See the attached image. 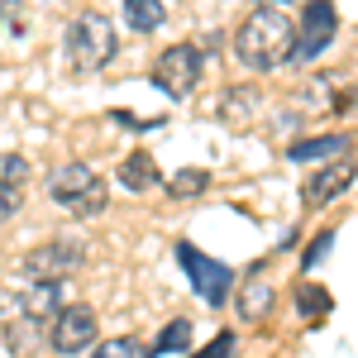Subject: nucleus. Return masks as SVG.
<instances>
[{"label": "nucleus", "mask_w": 358, "mask_h": 358, "mask_svg": "<svg viewBox=\"0 0 358 358\" xmlns=\"http://www.w3.org/2000/svg\"><path fill=\"white\" fill-rule=\"evenodd\" d=\"M234 53L253 72H277L292 53V20L277 5H258L234 34Z\"/></svg>", "instance_id": "1"}, {"label": "nucleus", "mask_w": 358, "mask_h": 358, "mask_svg": "<svg viewBox=\"0 0 358 358\" xmlns=\"http://www.w3.org/2000/svg\"><path fill=\"white\" fill-rule=\"evenodd\" d=\"M115 53H120V34L101 10H82L62 34V57L72 72H101L115 62Z\"/></svg>", "instance_id": "2"}, {"label": "nucleus", "mask_w": 358, "mask_h": 358, "mask_svg": "<svg viewBox=\"0 0 358 358\" xmlns=\"http://www.w3.org/2000/svg\"><path fill=\"white\" fill-rule=\"evenodd\" d=\"M48 196H53L67 215L91 220V215H101V210H106L110 187H106V182H101V177H96L86 163H62V167H53V172H48Z\"/></svg>", "instance_id": "3"}, {"label": "nucleus", "mask_w": 358, "mask_h": 358, "mask_svg": "<svg viewBox=\"0 0 358 358\" xmlns=\"http://www.w3.org/2000/svg\"><path fill=\"white\" fill-rule=\"evenodd\" d=\"M334 34H339V15H334L330 0H310L301 10V24H292V53L287 62H315V57L325 53L334 43Z\"/></svg>", "instance_id": "4"}, {"label": "nucleus", "mask_w": 358, "mask_h": 358, "mask_svg": "<svg viewBox=\"0 0 358 358\" xmlns=\"http://www.w3.org/2000/svg\"><path fill=\"white\" fill-rule=\"evenodd\" d=\"M177 263L187 268V282L196 287V296L206 306H224V296L234 292V268L220 263V258H210V253H201L196 244H177Z\"/></svg>", "instance_id": "5"}, {"label": "nucleus", "mask_w": 358, "mask_h": 358, "mask_svg": "<svg viewBox=\"0 0 358 358\" xmlns=\"http://www.w3.org/2000/svg\"><path fill=\"white\" fill-rule=\"evenodd\" d=\"M201 82V48L196 43H172L153 57V86L167 101H187Z\"/></svg>", "instance_id": "6"}, {"label": "nucleus", "mask_w": 358, "mask_h": 358, "mask_svg": "<svg viewBox=\"0 0 358 358\" xmlns=\"http://www.w3.org/2000/svg\"><path fill=\"white\" fill-rule=\"evenodd\" d=\"M86 248L77 244V239H48V244H34L24 253V268L34 282H62V277H72L77 268H82Z\"/></svg>", "instance_id": "7"}, {"label": "nucleus", "mask_w": 358, "mask_h": 358, "mask_svg": "<svg viewBox=\"0 0 358 358\" xmlns=\"http://www.w3.org/2000/svg\"><path fill=\"white\" fill-rule=\"evenodd\" d=\"M48 325H53V330H48V344H53L62 358L91 349V344H96V330H101V320H96L91 306H62Z\"/></svg>", "instance_id": "8"}, {"label": "nucleus", "mask_w": 358, "mask_h": 358, "mask_svg": "<svg viewBox=\"0 0 358 358\" xmlns=\"http://www.w3.org/2000/svg\"><path fill=\"white\" fill-rule=\"evenodd\" d=\"M349 182H354V167H349V163H330V167H315V172L306 177L301 196H306V206H315V210H320V206H330V201H334V196H339V192H344Z\"/></svg>", "instance_id": "9"}, {"label": "nucleus", "mask_w": 358, "mask_h": 358, "mask_svg": "<svg viewBox=\"0 0 358 358\" xmlns=\"http://www.w3.org/2000/svg\"><path fill=\"white\" fill-rule=\"evenodd\" d=\"M15 306L29 320H53L57 310H62V282H24Z\"/></svg>", "instance_id": "10"}, {"label": "nucleus", "mask_w": 358, "mask_h": 358, "mask_svg": "<svg viewBox=\"0 0 358 358\" xmlns=\"http://www.w3.org/2000/svg\"><path fill=\"white\" fill-rule=\"evenodd\" d=\"M0 330H5V344H10V354H15V358H29L34 349H38V334H43V320H29V315H15V320H5Z\"/></svg>", "instance_id": "11"}, {"label": "nucleus", "mask_w": 358, "mask_h": 358, "mask_svg": "<svg viewBox=\"0 0 358 358\" xmlns=\"http://www.w3.org/2000/svg\"><path fill=\"white\" fill-rule=\"evenodd\" d=\"M268 310H273V282H263V273H258L239 287V315L244 320H263Z\"/></svg>", "instance_id": "12"}, {"label": "nucleus", "mask_w": 358, "mask_h": 358, "mask_svg": "<svg viewBox=\"0 0 358 358\" xmlns=\"http://www.w3.org/2000/svg\"><path fill=\"white\" fill-rule=\"evenodd\" d=\"M120 187H129V192L158 187V163H153L148 153H129V158L120 163Z\"/></svg>", "instance_id": "13"}, {"label": "nucleus", "mask_w": 358, "mask_h": 358, "mask_svg": "<svg viewBox=\"0 0 358 358\" xmlns=\"http://www.w3.org/2000/svg\"><path fill=\"white\" fill-rule=\"evenodd\" d=\"M344 148V138L339 134H320V138H296L292 148H287V158L292 163H320V158H334Z\"/></svg>", "instance_id": "14"}, {"label": "nucleus", "mask_w": 358, "mask_h": 358, "mask_svg": "<svg viewBox=\"0 0 358 358\" xmlns=\"http://www.w3.org/2000/svg\"><path fill=\"white\" fill-rule=\"evenodd\" d=\"M124 20H129L134 34H153L167 20V10H163V0H124Z\"/></svg>", "instance_id": "15"}, {"label": "nucleus", "mask_w": 358, "mask_h": 358, "mask_svg": "<svg viewBox=\"0 0 358 358\" xmlns=\"http://www.w3.org/2000/svg\"><path fill=\"white\" fill-rule=\"evenodd\" d=\"M192 344V320H167L163 330H158V339L148 344V354L153 358H163V354H182Z\"/></svg>", "instance_id": "16"}, {"label": "nucleus", "mask_w": 358, "mask_h": 358, "mask_svg": "<svg viewBox=\"0 0 358 358\" xmlns=\"http://www.w3.org/2000/svg\"><path fill=\"white\" fill-rule=\"evenodd\" d=\"M206 187H210V172H206V167H187V172H177V177L167 182L172 196H201Z\"/></svg>", "instance_id": "17"}, {"label": "nucleus", "mask_w": 358, "mask_h": 358, "mask_svg": "<svg viewBox=\"0 0 358 358\" xmlns=\"http://www.w3.org/2000/svg\"><path fill=\"white\" fill-rule=\"evenodd\" d=\"M296 306H301L310 320H320V315L330 310V292H320L315 282H301V287H296Z\"/></svg>", "instance_id": "18"}, {"label": "nucleus", "mask_w": 358, "mask_h": 358, "mask_svg": "<svg viewBox=\"0 0 358 358\" xmlns=\"http://www.w3.org/2000/svg\"><path fill=\"white\" fill-rule=\"evenodd\" d=\"M29 177V163L20 153H0V187H10V192H20V182Z\"/></svg>", "instance_id": "19"}, {"label": "nucleus", "mask_w": 358, "mask_h": 358, "mask_svg": "<svg viewBox=\"0 0 358 358\" xmlns=\"http://www.w3.org/2000/svg\"><path fill=\"white\" fill-rule=\"evenodd\" d=\"M91 358H138V344L134 339H106L91 349Z\"/></svg>", "instance_id": "20"}, {"label": "nucleus", "mask_w": 358, "mask_h": 358, "mask_svg": "<svg viewBox=\"0 0 358 358\" xmlns=\"http://www.w3.org/2000/svg\"><path fill=\"white\" fill-rule=\"evenodd\" d=\"M229 354H234V334L220 330L215 339H210V344H206V354H201V358H229Z\"/></svg>", "instance_id": "21"}, {"label": "nucleus", "mask_w": 358, "mask_h": 358, "mask_svg": "<svg viewBox=\"0 0 358 358\" xmlns=\"http://www.w3.org/2000/svg\"><path fill=\"white\" fill-rule=\"evenodd\" d=\"M330 244H334V234H330V229H325V234H320V239L310 244V253H306V258H301V268H315V263H320V258L330 253Z\"/></svg>", "instance_id": "22"}, {"label": "nucleus", "mask_w": 358, "mask_h": 358, "mask_svg": "<svg viewBox=\"0 0 358 358\" xmlns=\"http://www.w3.org/2000/svg\"><path fill=\"white\" fill-rule=\"evenodd\" d=\"M15 210H20V192H10V187H0V224L10 220Z\"/></svg>", "instance_id": "23"}, {"label": "nucleus", "mask_w": 358, "mask_h": 358, "mask_svg": "<svg viewBox=\"0 0 358 358\" xmlns=\"http://www.w3.org/2000/svg\"><path fill=\"white\" fill-rule=\"evenodd\" d=\"M10 10H20V0H0V15H10Z\"/></svg>", "instance_id": "24"}, {"label": "nucleus", "mask_w": 358, "mask_h": 358, "mask_svg": "<svg viewBox=\"0 0 358 358\" xmlns=\"http://www.w3.org/2000/svg\"><path fill=\"white\" fill-rule=\"evenodd\" d=\"M263 5H277V0H263Z\"/></svg>", "instance_id": "25"}]
</instances>
